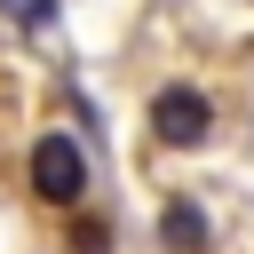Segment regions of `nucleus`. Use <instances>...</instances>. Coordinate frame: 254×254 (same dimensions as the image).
<instances>
[{"instance_id": "20e7f679", "label": "nucleus", "mask_w": 254, "mask_h": 254, "mask_svg": "<svg viewBox=\"0 0 254 254\" xmlns=\"http://www.w3.org/2000/svg\"><path fill=\"white\" fill-rule=\"evenodd\" d=\"M16 16H24V32H40V24H56V0H16Z\"/></svg>"}, {"instance_id": "7ed1b4c3", "label": "nucleus", "mask_w": 254, "mask_h": 254, "mask_svg": "<svg viewBox=\"0 0 254 254\" xmlns=\"http://www.w3.org/2000/svg\"><path fill=\"white\" fill-rule=\"evenodd\" d=\"M206 238H214V230H206V214H198L190 198H167V206H159V246H167V254H206Z\"/></svg>"}, {"instance_id": "f03ea898", "label": "nucleus", "mask_w": 254, "mask_h": 254, "mask_svg": "<svg viewBox=\"0 0 254 254\" xmlns=\"http://www.w3.org/2000/svg\"><path fill=\"white\" fill-rule=\"evenodd\" d=\"M151 135H159L167 151H198V143L214 135V103H206L198 87H183V79H175V87H159V95H151Z\"/></svg>"}, {"instance_id": "f257e3e1", "label": "nucleus", "mask_w": 254, "mask_h": 254, "mask_svg": "<svg viewBox=\"0 0 254 254\" xmlns=\"http://www.w3.org/2000/svg\"><path fill=\"white\" fill-rule=\"evenodd\" d=\"M32 198L40 206H79L87 198V151L71 135H40L32 143Z\"/></svg>"}, {"instance_id": "39448f33", "label": "nucleus", "mask_w": 254, "mask_h": 254, "mask_svg": "<svg viewBox=\"0 0 254 254\" xmlns=\"http://www.w3.org/2000/svg\"><path fill=\"white\" fill-rule=\"evenodd\" d=\"M103 246H111V230L103 222H79V254H103Z\"/></svg>"}]
</instances>
